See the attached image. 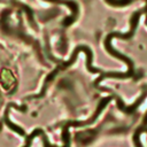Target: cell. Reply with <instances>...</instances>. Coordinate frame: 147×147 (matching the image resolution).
<instances>
[{"mask_svg": "<svg viewBox=\"0 0 147 147\" xmlns=\"http://www.w3.org/2000/svg\"><path fill=\"white\" fill-rule=\"evenodd\" d=\"M82 51H83V52H85V54H86V67H87V70H88L90 72H92V74H102L103 71H102L101 69L95 68V67H93V65H92V61H93V54H92V51H91L87 46H78V47L74 51V53H72V55L70 56V59H69L67 62H64L63 64H61L56 70H54V71H53L52 76L48 78V80H49L53 76H55V75L57 74V71H59V70H61V69H65V68H68L69 65H71V64L76 61L78 53H79V52H82Z\"/></svg>", "mask_w": 147, "mask_h": 147, "instance_id": "7a4b0ae2", "label": "cell"}, {"mask_svg": "<svg viewBox=\"0 0 147 147\" xmlns=\"http://www.w3.org/2000/svg\"><path fill=\"white\" fill-rule=\"evenodd\" d=\"M142 13H145V10L136 11V13L132 15V20H131V29H130L127 32H125V33H121V32L115 31V32L109 33V34L106 37V39H105V47H106L107 52H108L110 55H113V56H115V57H117V59L124 61V62L126 63V65H127V71L124 72V74H122V72H102V74L100 75V77L96 78V80H95V83H94L95 86H96L102 79H105V78H129V77H132V76H133V62H132V60L129 59L127 56L123 55L122 53L117 52L116 49H114L113 46H111V40H113L114 38L130 39V38L134 34V32H136V29H137L138 23H139V18H140V16H141Z\"/></svg>", "mask_w": 147, "mask_h": 147, "instance_id": "6da1fadb", "label": "cell"}]
</instances>
